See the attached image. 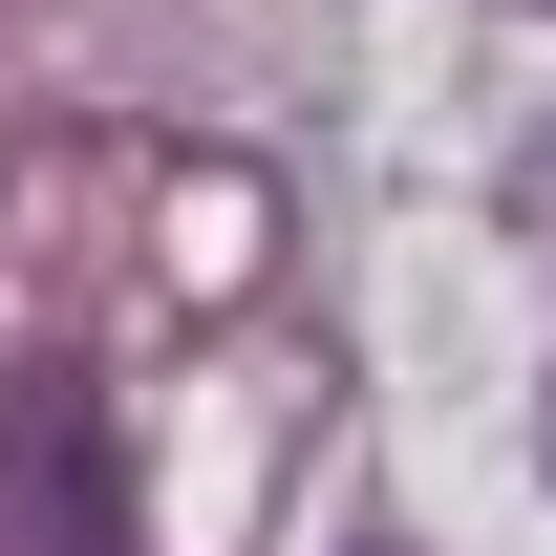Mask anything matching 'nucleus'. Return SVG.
<instances>
[{"label":"nucleus","instance_id":"nucleus-1","mask_svg":"<svg viewBox=\"0 0 556 556\" xmlns=\"http://www.w3.org/2000/svg\"><path fill=\"white\" fill-rule=\"evenodd\" d=\"M0 556H129V471L65 364H0Z\"/></svg>","mask_w":556,"mask_h":556}]
</instances>
